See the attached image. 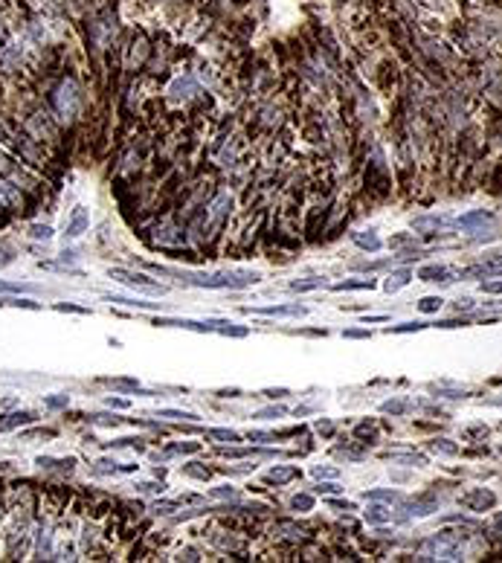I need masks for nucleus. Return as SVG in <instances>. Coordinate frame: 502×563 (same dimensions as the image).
I'll use <instances>...</instances> for the list:
<instances>
[{"instance_id":"f257e3e1","label":"nucleus","mask_w":502,"mask_h":563,"mask_svg":"<svg viewBox=\"0 0 502 563\" xmlns=\"http://www.w3.org/2000/svg\"><path fill=\"white\" fill-rule=\"evenodd\" d=\"M50 113L58 119V122H70L76 113H79V108H82V90H79V84H76V79H61L58 82V87L50 93Z\"/></svg>"},{"instance_id":"f03ea898","label":"nucleus","mask_w":502,"mask_h":563,"mask_svg":"<svg viewBox=\"0 0 502 563\" xmlns=\"http://www.w3.org/2000/svg\"><path fill=\"white\" fill-rule=\"evenodd\" d=\"M462 543H465V534L441 532L439 537H430L424 543V552H430L433 558H444V561H459L462 558Z\"/></svg>"},{"instance_id":"7ed1b4c3","label":"nucleus","mask_w":502,"mask_h":563,"mask_svg":"<svg viewBox=\"0 0 502 563\" xmlns=\"http://www.w3.org/2000/svg\"><path fill=\"white\" fill-rule=\"evenodd\" d=\"M111 276L113 279H119L122 284H128V287H139V290H145V293H166V287L163 284H157V282H151L145 273H131V270H111Z\"/></svg>"},{"instance_id":"20e7f679","label":"nucleus","mask_w":502,"mask_h":563,"mask_svg":"<svg viewBox=\"0 0 502 563\" xmlns=\"http://www.w3.org/2000/svg\"><path fill=\"white\" fill-rule=\"evenodd\" d=\"M462 505L471 508V511H488L497 505V494L494 491H485V488H473L462 497Z\"/></svg>"},{"instance_id":"39448f33","label":"nucleus","mask_w":502,"mask_h":563,"mask_svg":"<svg viewBox=\"0 0 502 563\" xmlns=\"http://www.w3.org/2000/svg\"><path fill=\"white\" fill-rule=\"evenodd\" d=\"M436 505H439L436 494L418 497V500H412V502L407 505V517H427V514H433V511H436Z\"/></svg>"},{"instance_id":"423d86ee","label":"nucleus","mask_w":502,"mask_h":563,"mask_svg":"<svg viewBox=\"0 0 502 563\" xmlns=\"http://www.w3.org/2000/svg\"><path fill=\"white\" fill-rule=\"evenodd\" d=\"M87 224H90L87 209H84V206H76V212H73L70 221H67V238H79V235L87 229Z\"/></svg>"},{"instance_id":"0eeeda50","label":"nucleus","mask_w":502,"mask_h":563,"mask_svg":"<svg viewBox=\"0 0 502 563\" xmlns=\"http://www.w3.org/2000/svg\"><path fill=\"white\" fill-rule=\"evenodd\" d=\"M299 476V470L296 468H284V465H276L273 470H267V476H264V482L267 485H284V482H290V479H296Z\"/></svg>"},{"instance_id":"6e6552de","label":"nucleus","mask_w":502,"mask_h":563,"mask_svg":"<svg viewBox=\"0 0 502 563\" xmlns=\"http://www.w3.org/2000/svg\"><path fill=\"white\" fill-rule=\"evenodd\" d=\"M418 279H424V282H453V273H450L447 267L433 264V267H421V270H418Z\"/></svg>"},{"instance_id":"1a4fd4ad","label":"nucleus","mask_w":502,"mask_h":563,"mask_svg":"<svg viewBox=\"0 0 502 563\" xmlns=\"http://www.w3.org/2000/svg\"><path fill=\"white\" fill-rule=\"evenodd\" d=\"M258 313H267V316H305L302 305H276V308H258Z\"/></svg>"},{"instance_id":"9d476101","label":"nucleus","mask_w":502,"mask_h":563,"mask_svg":"<svg viewBox=\"0 0 502 563\" xmlns=\"http://www.w3.org/2000/svg\"><path fill=\"white\" fill-rule=\"evenodd\" d=\"M351 238H354V244H357V247H363V250H369V253L380 250V238H377L372 229H369V232H354Z\"/></svg>"},{"instance_id":"9b49d317","label":"nucleus","mask_w":502,"mask_h":563,"mask_svg":"<svg viewBox=\"0 0 502 563\" xmlns=\"http://www.w3.org/2000/svg\"><path fill=\"white\" fill-rule=\"evenodd\" d=\"M29 421H35V412H12V415H6V421H0V433L21 427V424H29Z\"/></svg>"},{"instance_id":"f8f14e48","label":"nucleus","mask_w":502,"mask_h":563,"mask_svg":"<svg viewBox=\"0 0 502 563\" xmlns=\"http://www.w3.org/2000/svg\"><path fill=\"white\" fill-rule=\"evenodd\" d=\"M491 218H494L491 212L479 209V212H471V215H462V218H459V226H462V229H473V226H479V224H488Z\"/></svg>"},{"instance_id":"ddd939ff","label":"nucleus","mask_w":502,"mask_h":563,"mask_svg":"<svg viewBox=\"0 0 502 563\" xmlns=\"http://www.w3.org/2000/svg\"><path fill=\"white\" fill-rule=\"evenodd\" d=\"M447 221L439 218V215H430V218H415L412 221V226L418 229V232H427V229H439V226H444Z\"/></svg>"},{"instance_id":"4468645a","label":"nucleus","mask_w":502,"mask_h":563,"mask_svg":"<svg viewBox=\"0 0 502 563\" xmlns=\"http://www.w3.org/2000/svg\"><path fill=\"white\" fill-rule=\"evenodd\" d=\"M389 517H392V514H389L383 505H369V511H366V520H369L372 526H383Z\"/></svg>"},{"instance_id":"2eb2a0df","label":"nucleus","mask_w":502,"mask_h":563,"mask_svg":"<svg viewBox=\"0 0 502 563\" xmlns=\"http://www.w3.org/2000/svg\"><path fill=\"white\" fill-rule=\"evenodd\" d=\"M363 287H375V282L372 279H351V282L334 284V290H363Z\"/></svg>"},{"instance_id":"dca6fc26","label":"nucleus","mask_w":502,"mask_h":563,"mask_svg":"<svg viewBox=\"0 0 502 563\" xmlns=\"http://www.w3.org/2000/svg\"><path fill=\"white\" fill-rule=\"evenodd\" d=\"M290 508L293 511H311L314 508V497H308V494H296L293 500H290Z\"/></svg>"},{"instance_id":"f3484780","label":"nucleus","mask_w":502,"mask_h":563,"mask_svg":"<svg viewBox=\"0 0 502 563\" xmlns=\"http://www.w3.org/2000/svg\"><path fill=\"white\" fill-rule=\"evenodd\" d=\"M441 305H444V302H441L439 296H424V299L418 302V311H424V313H436V311L441 308Z\"/></svg>"},{"instance_id":"a211bd4d","label":"nucleus","mask_w":502,"mask_h":563,"mask_svg":"<svg viewBox=\"0 0 502 563\" xmlns=\"http://www.w3.org/2000/svg\"><path fill=\"white\" fill-rule=\"evenodd\" d=\"M206 436H209V438H215V441H229V444L241 441V436H238V433H232V430H209Z\"/></svg>"},{"instance_id":"6ab92c4d","label":"nucleus","mask_w":502,"mask_h":563,"mask_svg":"<svg viewBox=\"0 0 502 563\" xmlns=\"http://www.w3.org/2000/svg\"><path fill=\"white\" fill-rule=\"evenodd\" d=\"M421 328H430V322H404V325H392L389 334H407V331H421Z\"/></svg>"},{"instance_id":"aec40b11","label":"nucleus","mask_w":502,"mask_h":563,"mask_svg":"<svg viewBox=\"0 0 502 563\" xmlns=\"http://www.w3.org/2000/svg\"><path fill=\"white\" fill-rule=\"evenodd\" d=\"M407 282H409V273H407V270H401V273H395V276H392V279L386 282V290H389V293H392V290H398V287H404V284H407Z\"/></svg>"},{"instance_id":"412c9836","label":"nucleus","mask_w":502,"mask_h":563,"mask_svg":"<svg viewBox=\"0 0 502 563\" xmlns=\"http://www.w3.org/2000/svg\"><path fill=\"white\" fill-rule=\"evenodd\" d=\"M197 465H200V462H189V465H183V473H186V476H195V479H206V476H209V470H206V468H197Z\"/></svg>"},{"instance_id":"4be33fe9","label":"nucleus","mask_w":502,"mask_h":563,"mask_svg":"<svg viewBox=\"0 0 502 563\" xmlns=\"http://www.w3.org/2000/svg\"><path fill=\"white\" fill-rule=\"evenodd\" d=\"M354 436H357V438H363V441H369V444H372V441L377 438V430H375V427H369V424H360V427L354 430Z\"/></svg>"},{"instance_id":"5701e85b","label":"nucleus","mask_w":502,"mask_h":563,"mask_svg":"<svg viewBox=\"0 0 502 563\" xmlns=\"http://www.w3.org/2000/svg\"><path fill=\"white\" fill-rule=\"evenodd\" d=\"M366 500H401L398 491H366Z\"/></svg>"},{"instance_id":"b1692460","label":"nucleus","mask_w":502,"mask_h":563,"mask_svg":"<svg viewBox=\"0 0 502 563\" xmlns=\"http://www.w3.org/2000/svg\"><path fill=\"white\" fill-rule=\"evenodd\" d=\"M319 284H322V279H302V282H290V290H314Z\"/></svg>"},{"instance_id":"393cba45","label":"nucleus","mask_w":502,"mask_h":563,"mask_svg":"<svg viewBox=\"0 0 502 563\" xmlns=\"http://www.w3.org/2000/svg\"><path fill=\"white\" fill-rule=\"evenodd\" d=\"M407 407H409L407 401H386L380 409H383V412H392V415H401V412H407Z\"/></svg>"},{"instance_id":"a878e982","label":"nucleus","mask_w":502,"mask_h":563,"mask_svg":"<svg viewBox=\"0 0 502 563\" xmlns=\"http://www.w3.org/2000/svg\"><path fill=\"white\" fill-rule=\"evenodd\" d=\"M32 238H38V241H50V238H53V229H50V226L35 224V226H32Z\"/></svg>"},{"instance_id":"bb28decb","label":"nucleus","mask_w":502,"mask_h":563,"mask_svg":"<svg viewBox=\"0 0 502 563\" xmlns=\"http://www.w3.org/2000/svg\"><path fill=\"white\" fill-rule=\"evenodd\" d=\"M111 383H113V386H119V389H139V383H137L134 377H113Z\"/></svg>"},{"instance_id":"cd10ccee","label":"nucleus","mask_w":502,"mask_h":563,"mask_svg":"<svg viewBox=\"0 0 502 563\" xmlns=\"http://www.w3.org/2000/svg\"><path fill=\"white\" fill-rule=\"evenodd\" d=\"M433 450H441V453H456L459 447H456V444H450L447 438H436V441H433Z\"/></svg>"},{"instance_id":"c85d7f7f","label":"nucleus","mask_w":502,"mask_h":563,"mask_svg":"<svg viewBox=\"0 0 502 563\" xmlns=\"http://www.w3.org/2000/svg\"><path fill=\"white\" fill-rule=\"evenodd\" d=\"M212 497H218V500H238V491L235 488H215Z\"/></svg>"},{"instance_id":"c756f323","label":"nucleus","mask_w":502,"mask_h":563,"mask_svg":"<svg viewBox=\"0 0 502 563\" xmlns=\"http://www.w3.org/2000/svg\"><path fill=\"white\" fill-rule=\"evenodd\" d=\"M279 415H284V407H267L261 412H255V418H279Z\"/></svg>"},{"instance_id":"7c9ffc66","label":"nucleus","mask_w":502,"mask_h":563,"mask_svg":"<svg viewBox=\"0 0 502 563\" xmlns=\"http://www.w3.org/2000/svg\"><path fill=\"white\" fill-rule=\"evenodd\" d=\"M316 491H319V494H340L343 488H340V485H334V482H319V485H316Z\"/></svg>"},{"instance_id":"2f4dec72","label":"nucleus","mask_w":502,"mask_h":563,"mask_svg":"<svg viewBox=\"0 0 502 563\" xmlns=\"http://www.w3.org/2000/svg\"><path fill=\"white\" fill-rule=\"evenodd\" d=\"M221 334H229V337H247V328H235V325H226V328H218Z\"/></svg>"},{"instance_id":"473e14b6","label":"nucleus","mask_w":502,"mask_h":563,"mask_svg":"<svg viewBox=\"0 0 502 563\" xmlns=\"http://www.w3.org/2000/svg\"><path fill=\"white\" fill-rule=\"evenodd\" d=\"M177 508V502H157L154 505V514H171Z\"/></svg>"},{"instance_id":"72a5a7b5","label":"nucleus","mask_w":502,"mask_h":563,"mask_svg":"<svg viewBox=\"0 0 502 563\" xmlns=\"http://www.w3.org/2000/svg\"><path fill=\"white\" fill-rule=\"evenodd\" d=\"M250 441H276V433H261V430H255V433H250Z\"/></svg>"},{"instance_id":"f704fd0d","label":"nucleus","mask_w":502,"mask_h":563,"mask_svg":"<svg viewBox=\"0 0 502 563\" xmlns=\"http://www.w3.org/2000/svg\"><path fill=\"white\" fill-rule=\"evenodd\" d=\"M482 290H485V293H502V279L500 282H482Z\"/></svg>"},{"instance_id":"c9c22d12","label":"nucleus","mask_w":502,"mask_h":563,"mask_svg":"<svg viewBox=\"0 0 502 563\" xmlns=\"http://www.w3.org/2000/svg\"><path fill=\"white\" fill-rule=\"evenodd\" d=\"M70 401H67V395L64 398H47V407H53V409H58V407H67Z\"/></svg>"},{"instance_id":"e433bc0d","label":"nucleus","mask_w":502,"mask_h":563,"mask_svg":"<svg viewBox=\"0 0 502 563\" xmlns=\"http://www.w3.org/2000/svg\"><path fill=\"white\" fill-rule=\"evenodd\" d=\"M160 415H168V418H195V415H189V412H177V409H163Z\"/></svg>"},{"instance_id":"4c0bfd02","label":"nucleus","mask_w":502,"mask_h":563,"mask_svg":"<svg viewBox=\"0 0 502 563\" xmlns=\"http://www.w3.org/2000/svg\"><path fill=\"white\" fill-rule=\"evenodd\" d=\"M314 476L316 479H322V476H337V470L334 468H314Z\"/></svg>"},{"instance_id":"58836bf2","label":"nucleus","mask_w":502,"mask_h":563,"mask_svg":"<svg viewBox=\"0 0 502 563\" xmlns=\"http://www.w3.org/2000/svg\"><path fill=\"white\" fill-rule=\"evenodd\" d=\"M56 311H73V313H87V308H79V305H56Z\"/></svg>"},{"instance_id":"ea45409f","label":"nucleus","mask_w":502,"mask_h":563,"mask_svg":"<svg viewBox=\"0 0 502 563\" xmlns=\"http://www.w3.org/2000/svg\"><path fill=\"white\" fill-rule=\"evenodd\" d=\"M409 241H412V235H395V238H392V247H404Z\"/></svg>"},{"instance_id":"a19ab883","label":"nucleus","mask_w":502,"mask_h":563,"mask_svg":"<svg viewBox=\"0 0 502 563\" xmlns=\"http://www.w3.org/2000/svg\"><path fill=\"white\" fill-rule=\"evenodd\" d=\"M485 433H488L485 427H471V430H468L465 436H468V438H476V436H485Z\"/></svg>"},{"instance_id":"79ce46f5","label":"nucleus","mask_w":502,"mask_h":563,"mask_svg":"<svg viewBox=\"0 0 502 563\" xmlns=\"http://www.w3.org/2000/svg\"><path fill=\"white\" fill-rule=\"evenodd\" d=\"M471 308H473L471 299H459V302H456V311H471Z\"/></svg>"},{"instance_id":"37998d69","label":"nucleus","mask_w":502,"mask_h":563,"mask_svg":"<svg viewBox=\"0 0 502 563\" xmlns=\"http://www.w3.org/2000/svg\"><path fill=\"white\" fill-rule=\"evenodd\" d=\"M345 337H351V340H363V337H369V331H345Z\"/></svg>"},{"instance_id":"c03bdc74","label":"nucleus","mask_w":502,"mask_h":563,"mask_svg":"<svg viewBox=\"0 0 502 563\" xmlns=\"http://www.w3.org/2000/svg\"><path fill=\"white\" fill-rule=\"evenodd\" d=\"M316 427H319V433H325V436H331V433H334V427H331L328 421H319Z\"/></svg>"},{"instance_id":"a18cd8bd","label":"nucleus","mask_w":502,"mask_h":563,"mask_svg":"<svg viewBox=\"0 0 502 563\" xmlns=\"http://www.w3.org/2000/svg\"><path fill=\"white\" fill-rule=\"evenodd\" d=\"M108 404H111V407H116V409H125L128 407V401H122V398H111Z\"/></svg>"},{"instance_id":"49530a36","label":"nucleus","mask_w":502,"mask_h":563,"mask_svg":"<svg viewBox=\"0 0 502 563\" xmlns=\"http://www.w3.org/2000/svg\"><path fill=\"white\" fill-rule=\"evenodd\" d=\"M264 395H270V398H282V395H287V389H267Z\"/></svg>"}]
</instances>
